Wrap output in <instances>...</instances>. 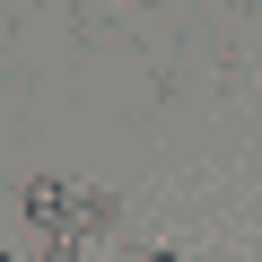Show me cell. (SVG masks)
I'll return each mask as SVG.
<instances>
[{
	"instance_id": "1",
	"label": "cell",
	"mask_w": 262,
	"mask_h": 262,
	"mask_svg": "<svg viewBox=\"0 0 262 262\" xmlns=\"http://www.w3.org/2000/svg\"><path fill=\"white\" fill-rule=\"evenodd\" d=\"M140 262H175V253H140Z\"/></svg>"
},
{
	"instance_id": "2",
	"label": "cell",
	"mask_w": 262,
	"mask_h": 262,
	"mask_svg": "<svg viewBox=\"0 0 262 262\" xmlns=\"http://www.w3.org/2000/svg\"><path fill=\"white\" fill-rule=\"evenodd\" d=\"M0 262H9V253H0Z\"/></svg>"
}]
</instances>
